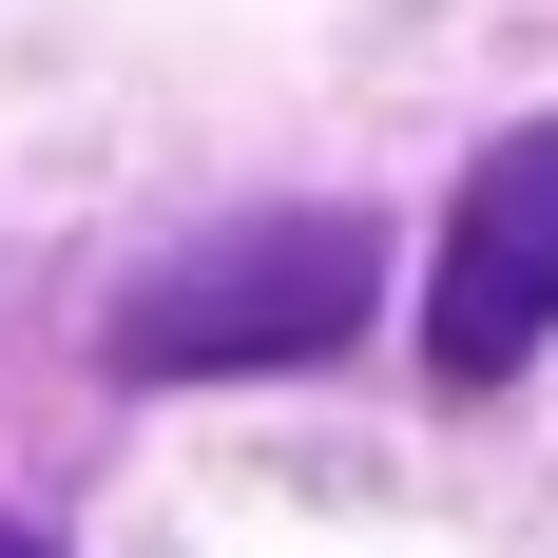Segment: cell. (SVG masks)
Returning <instances> with one entry per match:
<instances>
[{
  "mask_svg": "<svg viewBox=\"0 0 558 558\" xmlns=\"http://www.w3.org/2000/svg\"><path fill=\"white\" fill-rule=\"evenodd\" d=\"M366 289H386L366 213H251V231H193L173 270H135V289H116V366H135V386L308 366V347H347V328H366Z\"/></svg>",
  "mask_w": 558,
  "mask_h": 558,
  "instance_id": "cell-1",
  "label": "cell"
},
{
  "mask_svg": "<svg viewBox=\"0 0 558 558\" xmlns=\"http://www.w3.org/2000/svg\"><path fill=\"white\" fill-rule=\"evenodd\" d=\"M539 328H558V116L462 173L444 270H424V366H444V386H501Z\"/></svg>",
  "mask_w": 558,
  "mask_h": 558,
  "instance_id": "cell-2",
  "label": "cell"
},
{
  "mask_svg": "<svg viewBox=\"0 0 558 558\" xmlns=\"http://www.w3.org/2000/svg\"><path fill=\"white\" fill-rule=\"evenodd\" d=\"M0 558H58V539H39V520H0Z\"/></svg>",
  "mask_w": 558,
  "mask_h": 558,
  "instance_id": "cell-3",
  "label": "cell"
}]
</instances>
